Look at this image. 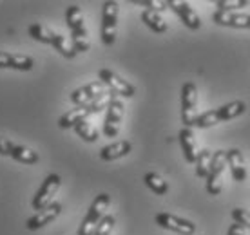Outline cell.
<instances>
[{"mask_svg":"<svg viewBox=\"0 0 250 235\" xmlns=\"http://www.w3.org/2000/svg\"><path fill=\"white\" fill-rule=\"evenodd\" d=\"M245 111H247L245 101L236 99V101H230V103H225V105L218 107V109H212V111H207L203 114H200V116L196 118L192 127H198V129L214 127V125L223 123V121H229V119L241 116Z\"/></svg>","mask_w":250,"mask_h":235,"instance_id":"6da1fadb","label":"cell"},{"mask_svg":"<svg viewBox=\"0 0 250 235\" xmlns=\"http://www.w3.org/2000/svg\"><path fill=\"white\" fill-rule=\"evenodd\" d=\"M109 203H111L109 194H100V196L94 197L93 204L89 206L87 214H85L83 221H82L78 235H94V232H96V228H98L100 221L107 215L105 210L109 208Z\"/></svg>","mask_w":250,"mask_h":235,"instance_id":"7a4b0ae2","label":"cell"},{"mask_svg":"<svg viewBox=\"0 0 250 235\" xmlns=\"http://www.w3.org/2000/svg\"><path fill=\"white\" fill-rule=\"evenodd\" d=\"M198 116V87L192 81H187L182 87V121L185 129H192Z\"/></svg>","mask_w":250,"mask_h":235,"instance_id":"3957f363","label":"cell"},{"mask_svg":"<svg viewBox=\"0 0 250 235\" xmlns=\"http://www.w3.org/2000/svg\"><path fill=\"white\" fill-rule=\"evenodd\" d=\"M116 25H118V4L107 0L102 6V42L105 45H113L116 42Z\"/></svg>","mask_w":250,"mask_h":235,"instance_id":"277c9868","label":"cell"},{"mask_svg":"<svg viewBox=\"0 0 250 235\" xmlns=\"http://www.w3.org/2000/svg\"><path fill=\"white\" fill-rule=\"evenodd\" d=\"M227 168V150H216L212 154V163L207 176V192L218 196L223 188V172Z\"/></svg>","mask_w":250,"mask_h":235,"instance_id":"5b68a950","label":"cell"},{"mask_svg":"<svg viewBox=\"0 0 250 235\" xmlns=\"http://www.w3.org/2000/svg\"><path fill=\"white\" fill-rule=\"evenodd\" d=\"M98 78L105 87H109V91H113L116 96H124V98H132L136 94L134 85H131L127 80H124L122 76L113 73L111 69H100L98 71Z\"/></svg>","mask_w":250,"mask_h":235,"instance_id":"8992f818","label":"cell"},{"mask_svg":"<svg viewBox=\"0 0 250 235\" xmlns=\"http://www.w3.org/2000/svg\"><path fill=\"white\" fill-rule=\"evenodd\" d=\"M62 185V179H60V176L58 174H49L45 181L42 183V186L38 188L37 196L33 197V208L35 210H42L45 206H49L53 203V197H55V194L58 192V188Z\"/></svg>","mask_w":250,"mask_h":235,"instance_id":"52a82bcc","label":"cell"},{"mask_svg":"<svg viewBox=\"0 0 250 235\" xmlns=\"http://www.w3.org/2000/svg\"><path fill=\"white\" fill-rule=\"evenodd\" d=\"M156 224L162 226L165 230H170V232H176L180 235H194L196 232V224L192 221H187V219H182L178 215H172V214H167V212H162V214H156Z\"/></svg>","mask_w":250,"mask_h":235,"instance_id":"ba28073f","label":"cell"},{"mask_svg":"<svg viewBox=\"0 0 250 235\" xmlns=\"http://www.w3.org/2000/svg\"><path fill=\"white\" fill-rule=\"evenodd\" d=\"M124 109L125 107L118 96L109 103V107H107L105 123H104V134H105L107 137L118 136L120 125H122V119H124Z\"/></svg>","mask_w":250,"mask_h":235,"instance_id":"9c48e42d","label":"cell"},{"mask_svg":"<svg viewBox=\"0 0 250 235\" xmlns=\"http://www.w3.org/2000/svg\"><path fill=\"white\" fill-rule=\"evenodd\" d=\"M167 6H169L170 9H172L180 19H182V22L187 25L188 29L196 31V29H200L201 27L200 15L196 13V9H194L188 2H183V0H169V2H167Z\"/></svg>","mask_w":250,"mask_h":235,"instance_id":"30bf717a","label":"cell"},{"mask_svg":"<svg viewBox=\"0 0 250 235\" xmlns=\"http://www.w3.org/2000/svg\"><path fill=\"white\" fill-rule=\"evenodd\" d=\"M102 93H105V85L102 81H93V83H87V85L80 87L71 93V101L75 103L76 107H85L89 105L93 99H96Z\"/></svg>","mask_w":250,"mask_h":235,"instance_id":"8fae6325","label":"cell"},{"mask_svg":"<svg viewBox=\"0 0 250 235\" xmlns=\"http://www.w3.org/2000/svg\"><path fill=\"white\" fill-rule=\"evenodd\" d=\"M60 212H62V204L51 203L49 206H45V208H42L40 212H37L31 219H27L25 228L27 230H40L42 226H45V224L53 223V221L60 215Z\"/></svg>","mask_w":250,"mask_h":235,"instance_id":"7c38bea8","label":"cell"},{"mask_svg":"<svg viewBox=\"0 0 250 235\" xmlns=\"http://www.w3.org/2000/svg\"><path fill=\"white\" fill-rule=\"evenodd\" d=\"M212 20L218 25H227V27H241V29H250V15H249V13L216 11L212 15Z\"/></svg>","mask_w":250,"mask_h":235,"instance_id":"4fadbf2b","label":"cell"},{"mask_svg":"<svg viewBox=\"0 0 250 235\" xmlns=\"http://www.w3.org/2000/svg\"><path fill=\"white\" fill-rule=\"evenodd\" d=\"M227 167L230 168L232 179L243 183L247 179V167H245V157L239 149L227 150Z\"/></svg>","mask_w":250,"mask_h":235,"instance_id":"5bb4252c","label":"cell"},{"mask_svg":"<svg viewBox=\"0 0 250 235\" xmlns=\"http://www.w3.org/2000/svg\"><path fill=\"white\" fill-rule=\"evenodd\" d=\"M35 62L31 56L24 55H9L0 53V69H17V71H31Z\"/></svg>","mask_w":250,"mask_h":235,"instance_id":"9a60e30c","label":"cell"},{"mask_svg":"<svg viewBox=\"0 0 250 235\" xmlns=\"http://www.w3.org/2000/svg\"><path fill=\"white\" fill-rule=\"evenodd\" d=\"M178 139H180V145H182L185 161L187 163H196L198 147H196V136H194L192 129H182L180 134H178Z\"/></svg>","mask_w":250,"mask_h":235,"instance_id":"2e32d148","label":"cell"},{"mask_svg":"<svg viewBox=\"0 0 250 235\" xmlns=\"http://www.w3.org/2000/svg\"><path fill=\"white\" fill-rule=\"evenodd\" d=\"M132 150V145L131 141H116V143H111V145H107L104 149L100 150V159L102 161H114V159H120V157H125V156L129 154Z\"/></svg>","mask_w":250,"mask_h":235,"instance_id":"e0dca14e","label":"cell"},{"mask_svg":"<svg viewBox=\"0 0 250 235\" xmlns=\"http://www.w3.org/2000/svg\"><path fill=\"white\" fill-rule=\"evenodd\" d=\"M87 116H91V112H89V107H75V109H71L69 112H65L60 119H58V125L62 127V129H75L76 123H80L82 119H87Z\"/></svg>","mask_w":250,"mask_h":235,"instance_id":"ac0fdd59","label":"cell"},{"mask_svg":"<svg viewBox=\"0 0 250 235\" xmlns=\"http://www.w3.org/2000/svg\"><path fill=\"white\" fill-rule=\"evenodd\" d=\"M142 20H144V24L152 29L154 33H165L167 31V22L162 19V15L156 11H150V9H145L142 13Z\"/></svg>","mask_w":250,"mask_h":235,"instance_id":"d6986e66","label":"cell"},{"mask_svg":"<svg viewBox=\"0 0 250 235\" xmlns=\"http://www.w3.org/2000/svg\"><path fill=\"white\" fill-rule=\"evenodd\" d=\"M65 22H67V27L71 29V33L83 31V29H85L83 15H82V9L78 6L67 7V11H65Z\"/></svg>","mask_w":250,"mask_h":235,"instance_id":"ffe728a7","label":"cell"},{"mask_svg":"<svg viewBox=\"0 0 250 235\" xmlns=\"http://www.w3.org/2000/svg\"><path fill=\"white\" fill-rule=\"evenodd\" d=\"M144 181H145V185L149 186L154 194H158V196H165V194L169 192V185H167V181L163 179L162 176H158L156 172L145 174Z\"/></svg>","mask_w":250,"mask_h":235,"instance_id":"44dd1931","label":"cell"},{"mask_svg":"<svg viewBox=\"0 0 250 235\" xmlns=\"http://www.w3.org/2000/svg\"><path fill=\"white\" fill-rule=\"evenodd\" d=\"M11 157L20 161V163H25V165H35V163H38V159H40L35 150L27 149V147H20V145H15V147H13Z\"/></svg>","mask_w":250,"mask_h":235,"instance_id":"7402d4cb","label":"cell"},{"mask_svg":"<svg viewBox=\"0 0 250 235\" xmlns=\"http://www.w3.org/2000/svg\"><path fill=\"white\" fill-rule=\"evenodd\" d=\"M212 154L208 149H203L198 152V157H196V176L198 177H205L208 176V168H210V163H212Z\"/></svg>","mask_w":250,"mask_h":235,"instance_id":"603a6c76","label":"cell"},{"mask_svg":"<svg viewBox=\"0 0 250 235\" xmlns=\"http://www.w3.org/2000/svg\"><path fill=\"white\" fill-rule=\"evenodd\" d=\"M75 130L83 141L94 143L96 139H98V130L94 129V125L91 123V121H87V119H82L80 123H76Z\"/></svg>","mask_w":250,"mask_h":235,"instance_id":"cb8c5ba5","label":"cell"},{"mask_svg":"<svg viewBox=\"0 0 250 235\" xmlns=\"http://www.w3.org/2000/svg\"><path fill=\"white\" fill-rule=\"evenodd\" d=\"M51 45H53L62 56H65V58H75L76 56V51H75V47H73V43L69 42L63 35H57V33H55Z\"/></svg>","mask_w":250,"mask_h":235,"instance_id":"d4e9b609","label":"cell"},{"mask_svg":"<svg viewBox=\"0 0 250 235\" xmlns=\"http://www.w3.org/2000/svg\"><path fill=\"white\" fill-rule=\"evenodd\" d=\"M114 98H116V94H114L113 91H105V93H102L98 98L93 99V101L87 105L89 112H91V114H98V112H102L104 109H107L109 103H111Z\"/></svg>","mask_w":250,"mask_h":235,"instance_id":"484cf974","label":"cell"},{"mask_svg":"<svg viewBox=\"0 0 250 235\" xmlns=\"http://www.w3.org/2000/svg\"><path fill=\"white\" fill-rule=\"evenodd\" d=\"M29 35H31L37 42H42V43H51L53 42V37H55V33L51 31V29H47V27L42 24L29 25Z\"/></svg>","mask_w":250,"mask_h":235,"instance_id":"4316f807","label":"cell"},{"mask_svg":"<svg viewBox=\"0 0 250 235\" xmlns=\"http://www.w3.org/2000/svg\"><path fill=\"white\" fill-rule=\"evenodd\" d=\"M71 43H73V47H75L76 53H87V51H89L87 29H83V31L71 33Z\"/></svg>","mask_w":250,"mask_h":235,"instance_id":"83f0119b","label":"cell"},{"mask_svg":"<svg viewBox=\"0 0 250 235\" xmlns=\"http://www.w3.org/2000/svg\"><path fill=\"white\" fill-rule=\"evenodd\" d=\"M247 6H249L247 0H218L216 2L218 11H229V13H236V9H241V7H247Z\"/></svg>","mask_w":250,"mask_h":235,"instance_id":"f1b7e54d","label":"cell"},{"mask_svg":"<svg viewBox=\"0 0 250 235\" xmlns=\"http://www.w3.org/2000/svg\"><path fill=\"white\" fill-rule=\"evenodd\" d=\"M114 223H116V221H114V215H109V214H107L100 221L94 235H111V232H113V228H114Z\"/></svg>","mask_w":250,"mask_h":235,"instance_id":"f546056e","label":"cell"},{"mask_svg":"<svg viewBox=\"0 0 250 235\" xmlns=\"http://www.w3.org/2000/svg\"><path fill=\"white\" fill-rule=\"evenodd\" d=\"M232 219H234V223L241 224L243 228H250V212L249 210L234 208V210H232Z\"/></svg>","mask_w":250,"mask_h":235,"instance_id":"4dcf8cb0","label":"cell"},{"mask_svg":"<svg viewBox=\"0 0 250 235\" xmlns=\"http://www.w3.org/2000/svg\"><path fill=\"white\" fill-rule=\"evenodd\" d=\"M138 4H142V6H145L147 9H150V11H156V13L165 11V9L169 7L165 0H140Z\"/></svg>","mask_w":250,"mask_h":235,"instance_id":"1f68e13d","label":"cell"},{"mask_svg":"<svg viewBox=\"0 0 250 235\" xmlns=\"http://www.w3.org/2000/svg\"><path fill=\"white\" fill-rule=\"evenodd\" d=\"M13 145L7 137H0V156H11V150H13Z\"/></svg>","mask_w":250,"mask_h":235,"instance_id":"d6a6232c","label":"cell"},{"mask_svg":"<svg viewBox=\"0 0 250 235\" xmlns=\"http://www.w3.org/2000/svg\"><path fill=\"white\" fill-rule=\"evenodd\" d=\"M227 235H245V228L241 226V224L234 223L230 228H229V234Z\"/></svg>","mask_w":250,"mask_h":235,"instance_id":"836d02e7","label":"cell"}]
</instances>
